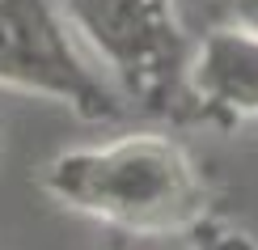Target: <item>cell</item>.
<instances>
[{"label":"cell","mask_w":258,"mask_h":250,"mask_svg":"<svg viewBox=\"0 0 258 250\" xmlns=\"http://www.w3.org/2000/svg\"><path fill=\"white\" fill-rule=\"evenodd\" d=\"M59 13L123 97L144 111H169L182 97L195 42L174 0H59Z\"/></svg>","instance_id":"cell-2"},{"label":"cell","mask_w":258,"mask_h":250,"mask_svg":"<svg viewBox=\"0 0 258 250\" xmlns=\"http://www.w3.org/2000/svg\"><path fill=\"white\" fill-rule=\"evenodd\" d=\"M0 85L63 102L85 123H110L123 102L89 68L51 0H0Z\"/></svg>","instance_id":"cell-3"},{"label":"cell","mask_w":258,"mask_h":250,"mask_svg":"<svg viewBox=\"0 0 258 250\" xmlns=\"http://www.w3.org/2000/svg\"><path fill=\"white\" fill-rule=\"evenodd\" d=\"M182 97L220 132H258V34L245 26L208 30L190 51Z\"/></svg>","instance_id":"cell-4"},{"label":"cell","mask_w":258,"mask_h":250,"mask_svg":"<svg viewBox=\"0 0 258 250\" xmlns=\"http://www.w3.org/2000/svg\"><path fill=\"white\" fill-rule=\"evenodd\" d=\"M38 182L59 208L136 237L190 233L208 216V187L186 148L169 136L140 132L68 148L47 161Z\"/></svg>","instance_id":"cell-1"},{"label":"cell","mask_w":258,"mask_h":250,"mask_svg":"<svg viewBox=\"0 0 258 250\" xmlns=\"http://www.w3.org/2000/svg\"><path fill=\"white\" fill-rule=\"evenodd\" d=\"M229 5H233V13H237V26L258 34V0H229Z\"/></svg>","instance_id":"cell-5"}]
</instances>
